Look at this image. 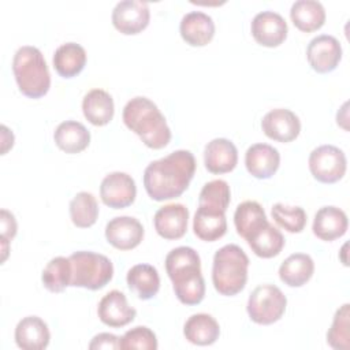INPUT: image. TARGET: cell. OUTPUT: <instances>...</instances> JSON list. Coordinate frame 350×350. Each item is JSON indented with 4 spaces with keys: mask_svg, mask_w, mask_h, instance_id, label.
Segmentation results:
<instances>
[{
    "mask_svg": "<svg viewBox=\"0 0 350 350\" xmlns=\"http://www.w3.org/2000/svg\"><path fill=\"white\" fill-rule=\"evenodd\" d=\"M194 172V154L190 150L179 149L146 165L144 171V186L153 201L172 200L185 193Z\"/></svg>",
    "mask_w": 350,
    "mask_h": 350,
    "instance_id": "1",
    "label": "cell"
},
{
    "mask_svg": "<svg viewBox=\"0 0 350 350\" xmlns=\"http://www.w3.org/2000/svg\"><path fill=\"white\" fill-rule=\"evenodd\" d=\"M165 271L174 293L183 305H198L205 297V280L198 253L189 246L172 249L165 256Z\"/></svg>",
    "mask_w": 350,
    "mask_h": 350,
    "instance_id": "2",
    "label": "cell"
},
{
    "mask_svg": "<svg viewBox=\"0 0 350 350\" xmlns=\"http://www.w3.org/2000/svg\"><path fill=\"white\" fill-rule=\"evenodd\" d=\"M127 129L135 133L150 149H163L171 141V130L159 107L148 97L129 100L122 113Z\"/></svg>",
    "mask_w": 350,
    "mask_h": 350,
    "instance_id": "3",
    "label": "cell"
},
{
    "mask_svg": "<svg viewBox=\"0 0 350 350\" xmlns=\"http://www.w3.org/2000/svg\"><path fill=\"white\" fill-rule=\"evenodd\" d=\"M12 72L19 92L29 98L45 96L51 88V74L41 51L31 45L18 48L12 59Z\"/></svg>",
    "mask_w": 350,
    "mask_h": 350,
    "instance_id": "4",
    "label": "cell"
},
{
    "mask_svg": "<svg viewBox=\"0 0 350 350\" xmlns=\"http://www.w3.org/2000/svg\"><path fill=\"white\" fill-rule=\"evenodd\" d=\"M249 257L238 245L220 247L213 256L212 283L215 290L226 297L241 293L247 282Z\"/></svg>",
    "mask_w": 350,
    "mask_h": 350,
    "instance_id": "5",
    "label": "cell"
},
{
    "mask_svg": "<svg viewBox=\"0 0 350 350\" xmlns=\"http://www.w3.org/2000/svg\"><path fill=\"white\" fill-rule=\"evenodd\" d=\"M71 280L70 286L88 290H100L105 287L113 276L112 261L100 253L79 250L70 257Z\"/></svg>",
    "mask_w": 350,
    "mask_h": 350,
    "instance_id": "6",
    "label": "cell"
},
{
    "mask_svg": "<svg viewBox=\"0 0 350 350\" xmlns=\"http://www.w3.org/2000/svg\"><path fill=\"white\" fill-rule=\"evenodd\" d=\"M287 305L283 291L275 284H260L249 295L247 314L256 324L269 325L282 319Z\"/></svg>",
    "mask_w": 350,
    "mask_h": 350,
    "instance_id": "7",
    "label": "cell"
},
{
    "mask_svg": "<svg viewBox=\"0 0 350 350\" xmlns=\"http://www.w3.org/2000/svg\"><path fill=\"white\" fill-rule=\"evenodd\" d=\"M347 168L346 154L334 145H321L309 154V170L313 178L321 183H335L340 180Z\"/></svg>",
    "mask_w": 350,
    "mask_h": 350,
    "instance_id": "8",
    "label": "cell"
},
{
    "mask_svg": "<svg viewBox=\"0 0 350 350\" xmlns=\"http://www.w3.org/2000/svg\"><path fill=\"white\" fill-rule=\"evenodd\" d=\"M113 27L126 36L141 33L149 25V4L142 0H123L112 10Z\"/></svg>",
    "mask_w": 350,
    "mask_h": 350,
    "instance_id": "9",
    "label": "cell"
},
{
    "mask_svg": "<svg viewBox=\"0 0 350 350\" xmlns=\"http://www.w3.org/2000/svg\"><path fill=\"white\" fill-rule=\"evenodd\" d=\"M137 196V186L134 179L120 171L111 172L104 176L100 185L101 201L112 208L122 209L131 205Z\"/></svg>",
    "mask_w": 350,
    "mask_h": 350,
    "instance_id": "10",
    "label": "cell"
},
{
    "mask_svg": "<svg viewBox=\"0 0 350 350\" xmlns=\"http://www.w3.org/2000/svg\"><path fill=\"white\" fill-rule=\"evenodd\" d=\"M306 59L316 72H331L342 59V45L334 36L320 34L308 44Z\"/></svg>",
    "mask_w": 350,
    "mask_h": 350,
    "instance_id": "11",
    "label": "cell"
},
{
    "mask_svg": "<svg viewBox=\"0 0 350 350\" xmlns=\"http://www.w3.org/2000/svg\"><path fill=\"white\" fill-rule=\"evenodd\" d=\"M252 36L262 46L275 48L279 46L287 37V22L275 11L258 12L250 25Z\"/></svg>",
    "mask_w": 350,
    "mask_h": 350,
    "instance_id": "12",
    "label": "cell"
},
{
    "mask_svg": "<svg viewBox=\"0 0 350 350\" xmlns=\"http://www.w3.org/2000/svg\"><path fill=\"white\" fill-rule=\"evenodd\" d=\"M264 134L278 142H291L301 131L299 118L287 108H276L267 112L261 120Z\"/></svg>",
    "mask_w": 350,
    "mask_h": 350,
    "instance_id": "13",
    "label": "cell"
},
{
    "mask_svg": "<svg viewBox=\"0 0 350 350\" xmlns=\"http://www.w3.org/2000/svg\"><path fill=\"white\" fill-rule=\"evenodd\" d=\"M144 227L138 219L118 216L105 226V238L109 245L119 250H131L144 239Z\"/></svg>",
    "mask_w": 350,
    "mask_h": 350,
    "instance_id": "14",
    "label": "cell"
},
{
    "mask_svg": "<svg viewBox=\"0 0 350 350\" xmlns=\"http://www.w3.org/2000/svg\"><path fill=\"white\" fill-rule=\"evenodd\" d=\"M97 314L103 324L112 328H120L134 320L137 310L129 305L127 298L122 291L112 290L100 299Z\"/></svg>",
    "mask_w": 350,
    "mask_h": 350,
    "instance_id": "15",
    "label": "cell"
},
{
    "mask_svg": "<svg viewBox=\"0 0 350 350\" xmlns=\"http://www.w3.org/2000/svg\"><path fill=\"white\" fill-rule=\"evenodd\" d=\"M189 209L183 204H167L157 209L153 217L156 232L164 239H179L186 234Z\"/></svg>",
    "mask_w": 350,
    "mask_h": 350,
    "instance_id": "16",
    "label": "cell"
},
{
    "mask_svg": "<svg viewBox=\"0 0 350 350\" xmlns=\"http://www.w3.org/2000/svg\"><path fill=\"white\" fill-rule=\"evenodd\" d=\"M245 165L252 176L268 179L280 165L279 150L268 144H254L245 153Z\"/></svg>",
    "mask_w": 350,
    "mask_h": 350,
    "instance_id": "17",
    "label": "cell"
},
{
    "mask_svg": "<svg viewBox=\"0 0 350 350\" xmlns=\"http://www.w3.org/2000/svg\"><path fill=\"white\" fill-rule=\"evenodd\" d=\"M238 163L237 146L227 138H215L205 145L204 164L212 174L231 172Z\"/></svg>",
    "mask_w": 350,
    "mask_h": 350,
    "instance_id": "18",
    "label": "cell"
},
{
    "mask_svg": "<svg viewBox=\"0 0 350 350\" xmlns=\"http://www.w3.org/2000/svg\"><path fill=\"white\" fill-rule=\"evenodd\" d=\"M179 31L186 44L191 46H205L215 36V22L202 11H190L183 15Z\"/></svg>",
    "mask_w": 350,
    "mask_h": 350,
    "instance_id": "19",
    "label": "cell"
},
{
    "mask_svg": "<svg viewBox=\"0 0 350 350\" xmlns=\"http://www.w3.org/2000/svg\"><path fill=\"white\" fill-rule=\"evenodd\" d=\"M349 220L346 213L338 206H323L320 208L313 219V234L321 241L331 242L343 237L347 231Z\"/></svg>",
    "mask_w": 350,
    "mask_h": 350,
    "instance_id": "20",
    "label": "cell"
},
{
    "mask_svg": "<svg viewBox=\"0 0 350 350\" xmlns=\"http://www.w3.org/2000/svg\"><path fill=\"white\" fill-rule=\"evenodd\" d=\"M15 342L23 350H42L49 345L51 332L38 316H26L15 327Z\"/></svg>",
    "mask_w": 350,
    "mask_h": 350,
    "instance_id": "21",
    "label": "cell"
},
{
    "mask_svg": "<svg viewBox=\"0 0 350 350\" xmlns=\"http://www.w3.org/2000/svg\"><path fill=\"white\" fill-rule=\"evenodd\" d=\"M82 112L93 126H105L113 118V98L104 89H92L82 100Z\"/></svg>",
    "mask_w": 350,
    "mask_h": 350,
    "instance_id": "22",
    "label": "cell"
},
{
    "mask_svg": "<svg viewBox=\"0 0 350 350\" xmlns=\"http://www.w3.org/2000/svg\"><path fill=\"white\" fill-rule=\"evenodd\" d=\"M194 234L205 242H215L227 232L226 212L198 205L193 219Z\"/></svg>",
    "mask_w": 350,
    "mask_h": 350,
    "instance_id": "23",
    "label": "cell"
},
{
    "mask_svg": "<svg viewBox=\"0 0 350 350\" xmlns=\"http://www.w3.org/2000/svg\"><path fill=\"white\" fill-rule=\"evenodd\" d=\"M53 139L60 150L68 154H75L89 146L90 133L82 123L77 120H66L56 127Z\"/></svg>",
    "mask_w": 350,
    "mask_h": 350,
    "instance_id": "24",
    "label": "cell"
},
{
    "mask_svg": "<svg viewBox=\"0 0 350 350\" xmlns=\"http://www.w3.org/2000/svg\"><path fill=\"white\" fill-rule=\"evenodd\" d=\"M185 338L197 346L213 345L220 335V327L215 317L208 313L191 314L183 327Z\"/></svg>",
    "mask_w": 350,
    "mask_h": 350,
    "instance_id": "25",
    "label": "cell"
},
{
    "mask_svg": "<svg viewBox=\"0 0 350 350\" xmlns=\"http://www.w3.org/2000/svg\"><path fill=\"white\" fill-rule=\"evenodd\" d=\"M129 288L142 301L153 298L160 290V276L150 264H137L131 267L126 276Z\"/></svg>",
    "mask_w": 350,
    "mask_h": 350,
    "instance_id": "26",
    "label": "cell"
},
{
    "mask_svg": "<svg viewBox=\"0 0 350 350\" xmlns=\"http://www.w3.org/2000/svg\"><path fill=\"white\" fill-rule=\"evenodd\" d=\"M290 18L298 30L312 33L324 25L325 10L320 1L297 0L290 8Z\"/></svg>",
    "mask_w": 350,
    "mask_h": 350,
    "instance_id": "27",
    "label": "cell"
},
{
    "mask_svg": "<svg viewBox=\"0 0 350 350\" xmlns=\"http://www.w3.org/2000/svg\"><path fill=\"white\" fill-rule=\"evenodd\" d=\"M314 272V262L306 253L290 254L279 267L280 280L290 287H301L310 280Z\"/></svg>",
    "mask_w": 350,
    "mask_h": 350,
    "instance_id": "28",
    "label": "cell"
},
{
    "mask_svg": "<svg viewBox=\"0 0 350 350\" xmlns=\"http://www.w3.org/2000/svg\"><path fill=\"white\" fill-rule=\"evenodd\" d=\"M53 67L63 78L78 75L86 64V51L77 42L62 44L53 53Z\"/></svg>",
    "mask_w": 350,
    "mask_h": 350,
    "instance_id": "29",
    "label": "cell"
},
{
    "mask_svg": "<svg viewBox=\"0 0 350 350\" xmlns=\"http://www.w3.org/2000/svg\"><path fill=\"white\" fill-rule=\"evenodd\" d=\"M268 223L264 208L257 201L241 202L234 213V224L239 237L247 239L258 228Z\"/></svg>",
    "mask_w": 350,
    "mask_h": 350,
    "instance_id": "30",
    "label": "cell"
},
{
    "mask_svg": "<svg viewBox=\"0 0 350 350\" xmlns=\"http://www.w3.org/2000/svg\"><path fill=\"white\" fill-rule=\"evenodd\" d=\"M253 253L261 258H272L278 256L284 246L283 234L269 221L258 228L246 239Z\"/></svg>",
    "mask_w": 350,
    "mask_h": 350,
    "instance_id": "31",
    "label": "cell"
},
{
    "mask_svg": "<svg viewBox=\"0 0 350 350\" xmlns=\"http://www.w3.org/2000/svg\"><path fill=\"white\" fill-rule=\"evenodd\" d=\"M70 217L74 226L79 228L92 227L98 216L96 197L89 191H79L70 201Z\"/></svg>",
    "mask_w": 350,
    "mask_h": 350,
    "instance_id": "32",
    "label": "cell"
},
{
    "mask_svg": "<svg viewBox=\"0 0 350 350\" xmlns=\"http://www.w3.org/2000/svg\"><path fill=\"white\" fill-rule=\"evenodd\" d=\"M41 280L44 287L51 293H62L70 286L71 264L70 260L62 256L53 257L42 269Z\"/></svg>",
    "mask_w": 350,
    "mask_h": 350,
    "instance_id": "33",
    "label": "cell"
},
{
    "mask_svg": "<svg viewBox=\"0 0 350 350\" xmlns=\"http://www.w3.org/2000/svg\"><path fill=\"white\" fill-rule=\"evenodd\" d=\"M231 200L230 186L223 179L206 182L198 196V205L226 212Z\"/></svg>",
    "mask_w": 350,
    "mask_h": 350,
    "instance_id": "34",
    "label": "cell"
},
{
    "mask_svg": "<svg viewBox=\"0 0 350 350\" xmlns=\"http://www.w3.org/2000/svg\"><path fill=\"white\" fill-rule=\"evenodd\" d=\"M350 305L343 304L335 313L331 328L327 332V343L336 350L350 347Z\"/></svg>",
    "mask_w": 350,
    "mask_h": 350,
    "instance_id": "35",
    "label": "cell"
},
{
    "mask_svg": "<svg viewBox=\"0 0 350 350\" xmlns=\"http://www.w3.org/2000/svg\"><path fill=\"white\" fill-rule=\"evenodd\" d=\"M273 220L288 232H301L306 226V212L301 206H287L284 204H275L272 206Z\"/></svg>",
    "mask_w": 350,
    "mask_h": 350,
    "instance_id": "36",
    "label": "cell"
},
{
    "mask_svg": "<svg viewBox=\"0 0 350 350\" xmlns=\"http://www.w3.org/2000/svg\"><path fill=\"white\" fill-rule=\"evenodd\" d=\"M120 349L123 350H156L157 349V338L154 332L145 327L138 325L124 332V335L120 338Z\"/></svg>",
    "mask_w": 350,
    "mask_h": 350,
    "instance_id": "37",
    "label": "cell"
},
{
    "mask_svg": "<svg viewBox=\"0 0 350 350\" xmlns=\"http://www.w3.org/2000/svg\"><path fill=\"white\" fill-rule=\"evenodd\" d=\"M90 350H101V349H120V338L109 334V332H101L93 336L92 342L89 343Z\"/></svg>",
    "mask_w": 350,
    "mask_h": 350,
    "instance_id": "38",
    "label": "cell"
},
{
    "mask_svg": "<svg viewBox=\"0 0 350 350\" xmlns=\"http://www.w3.org/2000/svg\"><path fill=\"white\" fill-rule=\"evenodd\" d=\"M0 230H1L0 238H3V239L12 241L14 237L16 235L18 224H16L15 216L7 209L0 211Z\"/></svg>",
    "mask_w": 350,
    "mask_h": 350,
    "instance_id": "39",
    "label": "cell"
},
{
    "mask_svg": "<svg viewBox=\"0 0 350 350\" xmlns=\"http://www.w3.org/2000/svg\"><path fill=\"white\" fill-rule=\"evenodd\" d=\"M1 141H3L1 142L3 144L1 154H5L7 150L10 148H12V145H14V134L5 124H1Z\"/></svg>",
    "mask_w": 350,
    "mask_h": 350,
    "instance_id": "40",
    "label": "cell"
},
{
    "mask_svg": "<svg viewBox=\"0 0 350 350\" xmlns=\"http://www.w3.org/2000/svg\"><path fill=\"white\" fill-rule=\"evenodd\" d=\"M346 249H347V243H345L343 247H342V262H343L345 265H349L347 258H346Z\"/></svg>",
    "mask_w": 350,
    "mask_h": 350,
    "instance_id": "41",
    "label": "cell"
}]
</instances>
